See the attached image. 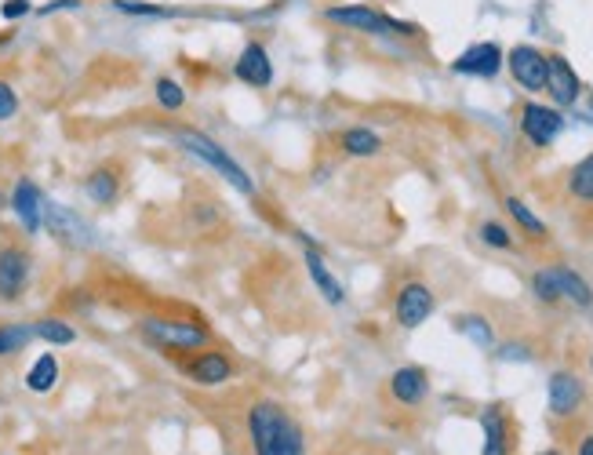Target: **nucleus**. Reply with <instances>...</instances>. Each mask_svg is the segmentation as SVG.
Here are the masks:
<instances>
[{
	"label": "nucleus",
	"mask_w": 593,
	"mask_h": 455,
	"mask_svg": "<svg viewBox=\"0 0 593 455\" xmlns=\"http://www.w3.org/2000/svg\"><path fill=\"white\" fill-rule=\"evenodd\" d=\"M244 430L255 455H306V434L299 419L273 397H255L244 408Z\"/></svg>",
	"instance_id": "f257e3e1"
},
{
	"label": "nucleus",
	"mask_w": 593,
	"mask_h": 455,
	"mask_svg": "<svg viewBox=\"0 0 593 455\" xmlns=\"http://www.w3.org/2000/svg\"><path fill=\"white\" fill-rule=\"evenodd\" d=\"M139 335L150 346L164 350V354H197L204 346L215 343L212 328L204 321H193V317H161L150 314L139 321Z\"/></svg>",
	"instance_id": "f03ea898"
},
{
	"label": "nucleus",
	"mask_w": 593,
	"mask_h": 455,
	"mask_svg": "<svg viewBox=\"0 0 593 455\" xmlns=\"http://www.w3.org/2000/svg\"><path fill=\"white\" fill-rule=\"evenodd\" d=\"M179 146H182L186 153H193V157H201L204 164H212L215 172H219L222 179L230 182V186H233L237 193H244V197H255L252 175L244 172L241 164L233 161L230 153L222 150V146H219L215 139H208V135L197 132V128H182V132H179Z\"/></svg>",
	"instance_id": "7ed1b4c3"
},
{
	"label": "nucleus",
	"mask_w": 593,
	"mask_h": 455,
	"mask_svg": "<svg viewBox=\"0 0 593 455\" xmlns=\"http://www.w3.org/2000/svg\"><path fill=\"white\" fill-rule=\"evenodd\" d=\"M324 19L332 26H342V30H357V33H401V37H412L419 33V26L412 22H401L386 15L379 8H368V4H342V8H328Z\"/></svg>",
	"instance_id": "20e7f679"
},
{
	"label": "nucleus",
	"mask_w": 593,
	"mask_h": 455,
	"mask_svg": "<svg viewBox=\"0 0 593 455\" xmlns=\"http://www.w3.org/2000/svg\"><path fill=\"white\" fill-rule=\"evenodd\" d=\"M33 255L22 241H0V306H15L30 292Z\"/></svg>",
	"instance_id": "39448f33"
},
{
	"label": "nucleus",
	"mask_w": 593,
	"mask_h": 455,
	"mask_svg": "<svg viewBox=\"0 0 593 455\" xmlns=\"http://www.w3.org/2000/svg\"><path fill=\"white\" fill-rule=\"evenodd\" d=\"M182 375H186L190 383L215 390V386H226V383L233 379V375H237V364H233V357L226 354V350L204 346V350L190 354V361H182Z\"/></svg>",
	"instance_id": "423d86ee"
},
{
	"label": "nucleus",
	"mask_w": 593,
	"mask_h": 455,
	"mask_svg": "<svg viewBox=\"0 0 593 455\" xmlns=\"http://www.w3.org/2000/svg\"><path fill=\"white\" fill-rule=\"evenodd\" d=\"M433 306H437V299H433L430 284L408 281L401 292H397V303H393V317H397V324H401V328H419L423 321H430Z\"/></svg>",
	"instance_id": "0eeeda50"
},
{
	"label": "nucleus",
	"mask_w": 593,
	"mask_h": 455,
	"mask_svg": "<svg viewBox=\"0 0 593 455\" xmlns=\"http://www.w3.org/2000/svg\"><path fill=\"white\" fill-rule=\"evenodd\" d=\"M564 132V117L553 106H543V102H524V110H521V135L532 146H550L557 135Z\"/></svg>",
	"instance_id": "6e6552de"
},
{
	"label": "nucleus",
	"mask_w": 593,
	"mask_h": 455,
	"mask_svg": "<svg viewBox=\"0 0 593 455\" xmlns=\"http://www.w3.org/2000/svg\"><path fill=\"white\" fill-rule=\"evenodd\" d=\"M506 66H510L513 81L521 84L524 91H532V95L546 91V55L539 48H532V44H517V48L506 55Z\"/></svg>",
	"instance_id": "1a4fd4ad"
},
{
	"label": "nucleus",
	"mask_w": 593,
	"mask_h": 455,
	"mask_svg": "<svg viewBox=\"0 0 593 455\" xmlns=\"http://www.w3.org/2000/svg\"><path fill=\"white\" fill-rule=\"evenodd\" d=\"M550 415L553 419H572L586 405V386L575 372H553L550 375Z\"/></svg>",
	"instance_id": "9d476101"
},
{
	"label": "nucleus",
	"mask_w": 593,
	"mask_h": 455,
	"mask_svg": "<svg viewBox=\"0 0 593 455\" xmlns=\"http://www.w3.org/2000/svg\"><path fill=\"white\" fill-rule=\"evenodd\" d=\"M44 226H48L51 237H59L62 244H73V248H84L91 244V230L81 215L66 208L59 201H44Z\"/></svg>",
	"instance_id": "9b49d317"
},
{
	"label": "nucleus",
	"mask_w": 593,
	"mask_h": 455,
	"mask_svg": "<svg viewBox=\"0 0 593 455\" xmlns=\"http://www.w3.org/2000/svg\"><path fill=\"white\" fill-rule=\"evenodd\" d=\"M233 77L241 84H248V88H270L273 59H270V51H266V44L262 41L244 44V51L237 55V62H233Z\"/></svg>",
	"instance_id": "f8f14e48"
},
{
	"label": "nucleus",
	"mask_w": 593,
	"mask_h": 455,
	"mask_svg": "<svg viewBox=\"0 0 593 455\" xmlns=\"http://www.w3.org/2000/svg\"><path fill=\"white\" fill-rule=\"evenodd\" d=\"M546 91H550V99L557 106H575L579 102V73L572 70V62L564 59V55H546Z\"/></svg>",
	"instance_id": "ddd939ff"
},
{
	"label": "nucleus",
	"mask_w": 593,
	"mask_h": 455,
	"mask_svg": "<svg viewBox=\"0 0 593 455\" xmlns=\"http://www.w3.org/2000/svg\"><path fill=\"white\" fill-rule=\"evenodd\" d=\"M44 197L41 186L33 179H19L15 182V190H11V212L19 215V223L26 233H37L44 226Z\"/></svg>",
	"instance_id": "4468645a"
},
{
	"label": "nucleus",
	"mask_w": 593,
	"mask_h": 455,
	"mask_svg": "<svg viewBox=\"0 0 593 455\" xmlns=\"http://www.w3.org/2000/svg\"><path fill=\"white\" fill-rule=\"evenodd\" d=\"M426 394H430V379H426V372L419 364H404V368H397V372L390 375V397L397 405H404V408L423 405Z\"/></svg>",
	"instance_id": "2eb2a0df"
},
{
	"label": "nucleus",
	"mask_w": 593,
	"mask_h": 455,
	"mask_svg": "<svg viewBox=\"0 0 593 455\" xmlns=\"http://www.w3.org/2000/svg\"><path fill=\"white\" fill-rule=\"evenodd\" d=\"M452 70L466 73V77H495V73L503 70V48L492 41L473 44V48H466L463 55L452 62Z\"/></svg>",
	"instance_id": "dca6fc26"
},
{
	"label": "nucleus",
	"mask_w": 593,
	"mask_h": 455,
	"mask_svg": "<svg viewBox=\"0 0 593 455\" xmlns=\"http://www.w3.org/2000/svg\"><path fill=\"white\" fill-rule=\"evenodd\" d=\"M84 193H88L95 204L110 208V204H117V197H121V172H117L113 164L91 168L88 179H84Z\"/></svg>",
	"instance_id": "f3484780"
},
{
	"label": "nucleus",
	"mask_w": 593,
	"mask_h": 455,
	"mask_svg": "<svg viewBox=\"0 0 593 455\" xmlns=\"http://www.w3.org/2000/svg\"><path fill=\"white\" fill-rule=\"evenodd\" d=\"M481 430H484V448H481V455H510V423H506V412H503V408H499V405L484 408Z\"/></svg>",
	"instance_id": "a211bd4d"
},
{
	"label": "nucleus",
	"mask_w": 593,
	"mask_h": 455,
	"mask_svg": "<svg viewBox=\"0 0 593 455\" xmlns=\"http://www.w3.org/2000/svg\"><path fill=\"white\" fill-rule=\"evenodd\" d=\"M306 270H310V281H313V288L328 299L332 306H342L346 303V292H342V284L332 277V270L324 266V259L317 252H306Z\"/></svg>",
	"instance_id": "6ab92c4d"
},
{
	"label": "nucleus",
	"mask_w": 593,
	"mask_h": 455,
	"mask_svg": "<svg viewBox=\"0 0 593 455\" xmlns=\"http://www.w3.org/2000/svg\"><path fill=\"white\" fill-rule=\"evenodd\" d=\"M59 361L55 354H41L37 361L30 364V372H26V390L30 394H51L55 386H59Z\"/></svg>",
	"instance_id": "aec40b11"
},
{
	"label": "nucleus",
	"mask_w": 593,
	"mask_h": 455,
	"mask_svg": "<svg viewBox=\"0 0 593 455\" xmlns=\"http://www.w3.org/2000/svg\"><path fill=\"white\" fill-rule=\"evenodd\" d=\"M339 150L346 157H375V153H382V139L372 128H346L339 135Z\"/></svg>",
	"instance_id": "412c9836"
},
{
	"label": "nucleus",
	"mask_w": 593,
	"mask_h": 455,
	"mask_svg": "<svg viewBox=\"0 0 593 455\" xmlns=\"http://www.w3.org/2000/svg\"><path fill=\"white\" fill-rule=\"evenodd\" d=\"M33 335L48 346H70L77 343V332H73V324H66L62 317H41V321H33Z\"/></svg>",
	"instance_id": "4be33fe9"
},
{
	"label": "nucleus",
	"mask_w": 593,
	"mask_h": 455,
	"mask_svg": "<svg viewBox=\"0 0 593 455\" xmlns=\"http://www.w3.org/2000/svg\"><path fill=\"white\" fill-rule=\"evenodd\" d=\"M33 324H0V357H15L33 343Z\"/></svg>",
	"instance_id": "5701e85b"
},
{
	"label": "nucleus",
	"mask_w": 593,
	"mask_h": 455,
	"mask_svg": "<svg viewBox=\"0 0 593 455\" xmlns=\"http://www.w3.org/2000/svg\"><path fill=\"white\" fill-rule=\"evenodd\" d=\"M568 193H572L575 201H590L593 204V153L590 157H583V161L568 172Z\"/></svg>",
	"instance_id": "b1692460"
},
{
	"label": "nucleus",
	"mask_w": 593,
	"mask_h": 455,
	"mask_svg": "<svg viewBox=\"0 0 593 455\" xmlns=\"http://www.w3.org/2000/svg\"><path fill=\"white\" fill-rule=\"evenodd\" d=\"M557 281H561V295L568 299V303H575V306H593V292H590V284L579 277V273H572V270H564V266H557Z\"/></svg>",
	"instance_id": "393cba45"
},
{
	"label": "nucleus",
	"mask_w": 593,
	"mask_h": 455,
	"mask_svg": "<svg viewBox=\"0 0 593 455\" xmlns=\"http://www.w3.org/2000/svg\"><path fill=\"white\" fill-rule=\"evenodd\" d=\"M459 332L470 339L477 350H492L495 346V332H492V324L484 321V317H477V314H466V317H459Z\"/></svg>",
	"instance_id": "a878e982"
},
{
	"label": "nucleus",
	"mask_w": 593,
	"mask_h": 455,
	"mask_svg": "<svg viewBox=\"0 0 593 455\" xmlns=\"http://www.w3.org/2000/svg\"><path fill=\"white\" fill-rule=\"evenodd\" d=\"M506 212H510V219L517 226H521L528 237H546V226H543V219L528 208L524 201H517V197H506Z\"/></svg>",
	"instance_id": "bb28decb"
},
{
	"label": "nucleus",
	"mask_w": 593,
	"mask_h": 455,
	"mask_svg": "<svg viewBox=\"0 0 593 455\" xmlns=\"http://www.w3.org/2000/svg\"><path fill=\"white\" fill-rule=\"evenodd\" d=\"M532 292L543 299V303H561V281H557V266H550V270H539L532 277Z\"/></svg>",
	"instance_id": "cd10ccee"
},
{
	"label": "nucleus",
	"mask_w": 593,
	"mask_h": 455,
	"mask_svg": "<svg viewBox=\"0 0 593 455\" xmlns=\"http://www.w3.org/2000/svg\"><path fill=\"white\" fill-rule=\"evenodd\" d=\"M153 91H157V102H161L168 113H175V110H182V106H186V91H182L179 81H171V77H157Z\"/></svg>",
	"instance_id": "c85d7f7f"
},
{
	"label": "nucleus",
	"mask_w": 593,
	"mask_h": 455,
	"mask_svg": "<svg viewBox=\"0 0 593 455\" xmlns=\"http://www.w3.org/2000/svg\"><path fill=\"white\" fill-rule=\"evenodd\" d=\"M113 8L121 11V15H142V19H164V15H171L161 4H139V0H113Z\"/></svg>",
	"instance_id": "c756f323"
},
{
	"label": "nucleus",
	"mask_w": 593,
	"mask_h": 455,
	"mask_svg": "<svg viewBox=\"0 0 593 455\" xmlns=\"http://www.w3.org/2000/svg\"><path fill=\"white\" fill-rule=\"evenodd\" d=\"M481 241L492 244V248H499V252L513 248V237H510V230H506L503 223H484L481 226Z\"/></svg>",
	"instance_id": "7c9ffc66"
},
{
	"label": "nucleus",
	"mask_w": 593,
	"mask_h": 455,
	"mask_svg": "<svg viewBox=\"0 0 593 455\" xmlns=\"http://www.w3.org/2000/svg\"><path fill=\"white\" fill-rule=\"evenodd\" d=\"M15 117H19V91L0 81V121H15Z\"/></svg>",
	"instance_id": "2f4dec72"
},
{
	"label": "nucleus",
	"mask_w": 593,
	"mask_h": 455,
	"mask_svg": "<svg viewBox=\"0 0 593 455\" xmlns=\"http://www.w3.org/2000/svg\"><path fill=\"white\" fill-rule=\"evenodd\" d=\"M30 11H33L30 0H4V4H0V15H4V19H22V15H30Z\"/></svg>",
	"instance_id": "473e14b6"
},
{
	"label": "nucleus",
	"mask_w": 593,
	"mask_h": 455,
	"mask_svg": "<svg viewBox=\"0 0 593 455\" xmlns=\"http://www.w3.org/2000/svg\"><path fill=\"white\" fill-rule=\"evenodd\" d=\"M499 357H503V361H528V350H524V346H517V343H506L503 350H499Z\"/></svg>",
	"instance_id": "72a5a7b5"
},
{
	"label": "nucleus",
	"mask_w": 593,
	"mask_h": 455,
	"mask_svg": "<svg viewBox=\"0 0 593 455\" xmlns=\"http://www.w3.org/2000/svg\"><path fill=\"white\" fill-rule=\"evenodd\" d=\"M575 455H593V434H586L583 441H579V452Z\"/></svg>",
	"instance_id": "f704fd0d"
},
{
	"label": "nucleus",
	"mask_w": 593,
	"mask_h": 455,
	"mask_svg": "<svg viewBox=\"0 0 593 455\" xmlns=\"http://www.w3.org/2000/svg\"><path fill=\"white\" fill-rule=\"evenodd\" d=\"M73 4H81V0H59V4H51V8H73Z\"/></svg>",
	"instance_id": "c9c22d12"
},
{
	"label": "nucleus",
	"mask_w": 593,
	"mask_h": 455,
	"mask_svg": "<svg viewBox=\"0 0 593 455\" xmlns=\"http://www.w3.org/2000/svg\"><path fill=\"white\" fill-rule=\"evenodd\" d=\"M539 455H564V452H557V448H550V452H539Z\"/></svg>",
	"instance_id": "e433bc0d"
},
{
	"label": "nucleus",
	"mask_w": 593,
	"mask_h": 455,
	"mask_svg": "<svg viewBox=\"0 0 593 455\" xmlns=\"http://www.w3.org/2000/svg\"><path fill=\"white\" fill-rule=\"evenodd\" d=\"M590 368H593V354H590Z\"/></svg>",
	"instance_id": "4c0bfd02"
}]
</instances>
